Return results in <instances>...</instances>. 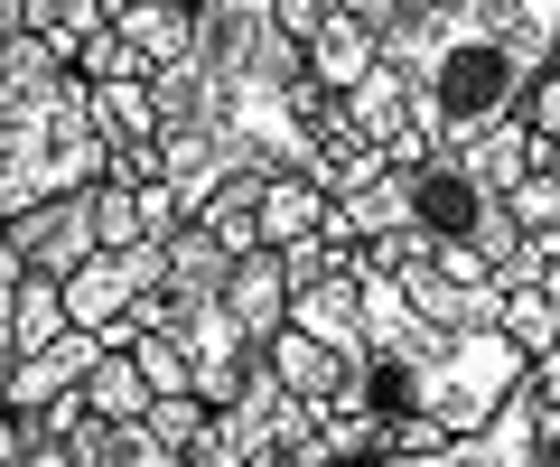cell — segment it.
<instances>
[{
    "instance_id": "44dd1931",
    "label": "cell",
    "mask_w": 560,
    "mask_h": 467,
    "mask_svg": "<svg viewBox=\"0 0 560 467\" xmlns=\"http://www.w3.org/2000/svg\"><path fill=\"white\" fill-rule=\"evenodd\" d=\"M495 337L514 346L523 365H533V355H551V346H560V308L541 300V290H504V318H495Z\"/></svg>"
},
{
    "instance_id": "4fadbf2b",
    "label": "cell",
    "mask_w": 560,
    "mask_h": 467,
    "mask_svg": "<svg viewBox=\"0 0 560 467\" xmlns=\"http://www.w3.org/2000/svg\"><path fill=\"white\" fill-rule=\"evenodd\" d=\"M224 318H234L253 346H271L280 327H290V281H280V253L234 262V281H224Z\"/></svg>"
},
{
    "instance_id": "9a60e30c",
    "label": "cell",
    "mask_w": 560,
    "mask_h": 467,
    "mask_svg": "<svg viewBox=\"0 0 560 467\" xmlns=\"http://www.w3.org/2000/svg\"><path fill=\"white\" fill-rule=\"evenodd\" d=\"M551 160H560V150H551V141H533L523 122H495L477 150H467V168H477V178L495 187V197H514V187H523V178H541Z\"/></svg>"
},
{
    "instance_id": "d6a6232c",
    "label": "cell",
    "mask_w": 560,
    "mask_h": 467,
    "mask_svg": "<svg viewBox=\"0 0 560 467\" xmlns=\"http://www.w3.org/2000/svg\"><path fill=\"white\" fill-rule=\"evenodd\" d=\"M0 467H28V458H0Z\"/></svg>"
},
{
    "instance_id": "1f68e13d",
    "label": "cell",
    "mask_w": 560,
    "mask_h": 467,
    "mask_svg": "<svg viewBox=\"0 0 560 467\" xmlns=\"http://www.w3.org/2000/svg\"><path fill=\"white\" fill-rule=\"evenodd\" d=\"M28 467H75V458H66L57 440H38V448H28Z\"/></svg>"
},
{
    "instance_id": "ffe728a7",
    "label": "cell",
    "mask_w": 560,
    "mask_h": 467,
    "mask_svg": "<svg viewBox=\"0 0 560 467\" xmlns=\"http://www.w3.org/2000/svg\"><path fill=\"white\" fill-rule=\"evenodd\" d=\"M103 28H113L103 0H38V47H47L57 66H75V47H94Z\"/></svg>"
},
{
    "instance_id": "e0dca14e",
    "label": "cell",
    "mask_w": 560,
    "mask_h": 467,
    "mask_svg": "<svg viewBox=\"0 0 560 467\" xmlns=\"http://www.w3.org/2000/svg\"><path fill=\"white\" fill-rule=\"evenodd\" d=\"M94 131H103V150H160V113H150V84H103L94 94Z\"/></svg>"
},
{
    "instance_id": "836d02e7",
    "label": "cell",
    "mask_w": 560,
    "mask_h": 467,
    "mask_svg": "<svg viewBox=\"0 0 560 467\" xmlns=\"http://www.w3.org/2000/svg\"><path fill=\"white\" fill-rule=\"evenodd\" d=\"M271 467H290V458H271Z\"/></svg>"
},
{
    "instance_id": "f546056e",
    "label": "cell",
    "mask_w": 560,
    "mask_h": 467,
    "mask_svg": "<svg viewBox=\"0 0 560 467\" xmlns=\"http://www.w3.org/2000/svg\"><path fill=\"white\" fill-rule=\"evenodd\" d=\"M20 281H28V271L0 253V384H10V365H20V346H10V318H20Z\"/></svg>"
},
{
    "instance_id": "7402d4cb",
    "label": "cell",
    "mask_w": 560,
    "mask_h": 467,
    "mask_svg": "<svg viewBox=\"0 0 560 467\" xmlns=\"http://www.w3.org/2000/svg\"><path fill=\"white\" fill-rule=\"evenodd\" d=\"M66 337V290L57 281H20V318H10V346L20 355H38V346Z\"/></svg>"
},
{
    "instance_id": "5bb4252c",
    "label": "cell",
    "mask_w": 560,
    "mask_h": 467,
    "mask_svg": "<svg viewBox=\"0 0 560 467\" xmlns=\"http://www.w3.org/2000/svg\"><path fill=\"white\" fill-rule=\"evenodd\" d=\"M337 113H346V131H355V141L374 150V160H383V150L401 141V131H411V94H401V75H393L383 57H374V75H364L355 94L337 103Z\"/></svg>"
},
{
    "instance_id": "603a6c76",
    "label": "cell",
    "mask_w": 560,
    "mask_h": 467,
    "mask_svg": "<svg viewBox=\"0 0 560 467\" xmlns=\"http://www.w3.org/2000/svg\"><path fill=\"white\" fill-rule=\"evenodd\" d=\"M140 430H150L160 448H178V458H197L206 430H215V411H206L197 393H178V402H150V411H140Z\"/></svg>"
},
{
    "instance_id": "cb8c5ba5",
    "label": "cell",
    "mask_w": 560,
    "mask_h": 467,
    "mask_svg": "<svg viewBox=\"0 0 560 467\" xmlns=\"http://www.w3.org/2000/svg\"><path fill=\"white\" fill-rule=\"evenodd\" d=\"M66 75H75L84 94H103V84H150V75H140V57L113 38V28H103L94 47H75V66H66Z\"/></svg>"
},
{
    "instance_id": "5b68a950",
    "label": "cell",
    "mask_w": 560,
    "mask_h": 467,
    "mask_svg": "<svg viewBox=\"0 0 560 467\" xmlns=\"http://www.w3.org/2000/svg\"><path fill=\"white\" fill-rule=\"evenodd\" d=\"M168 337H178V355H187V384H197V402H206V411H224V402H234V393L261 374V346L243 337L234 318H224V300H178Z\"/></svg>"
},
{
    "instance_id": "7c38bea8",
    "label": "cell",
    "mask_w": 560,
    "mask_h": 467,
    "mask_svg": "<svg viewBox=\"0 0 560 467\" xmlns=\"http://www.w3.org/2000/svg\"><path fill=\"white\" fill-rule=\"evenodd\" d=\"M113 38L140 57V75H160V66L197 57V10H168V0H131V10H113Z\"/></svg>"
},
{
    "instance_id": "6da1fadb",
    "label": "cell",
    "mask_w": 560,
    "mask_h": 467,
    "mask_svg": "<svg viewBox=\"0 0 560 467\" xmlns=\"http://www.w3.org/2000/svg\"><path fill=\"white\" fill-rule=\"evenodd\" d=\"M374 57L401 75L420 141L467 160L560 57V0H393Z\"/></svg>"
},
{
    "instance_id": "4316f807",
    "label": "cell",
    "mask_w": 560,
    "mask_h": 467,
    "mask_svg": "<svg viewBox=\"0 0 560 467\" xmlns=\"http://www.w3.org/2000/svg\"><path fill=\"white\" fill-rule=\"evenodd\" d=\"M514 122L533 131V141H551V150H560V57L541 66V84H533V94H523V113H514Z\"/></svg>"
},
{
    "instance_id": "3957f363",
    "label": "cell",
    "mask_w": 560,
    "mask_h": 467,
    "mask_svg": "<svg viewBox=\"0 0 560 467\" xmlns=\"http://www.w3.org/2000/svg\"><path fill=\"white\" fill-rule=\"evenodd\" d=\"M401 197H411V234L420 244H448V253H477L486 271H514V215H504V197L495 187L477 178V168L467 160H430V168H411V178H401Z\"/></svg>"
},
{
    "instance_id": "484cf974",
    "label": "cell",
    "mask_w": 560,
    "mask_h": 467,
    "mask_svg": "<svg viewBox=\"0 0 560 467\" xmlns=\"http://www.w3.org/2000/svg\"><path fill=\"white\" fill-rule=\"evenodd\" d=\"M504 215H514V234H560V168L523 178L514 197H504Z\"/></svg>"
},
{
    "instance_id": "ba28073f",
    "label": "cell",
    "mask_w": 560,
    "mask_h": 467,
    "mask_svg": "<svg viewBox=\"0 0 560 467\" xmlns=\"http://www.w3.org/2000/svg\"><path fill=\"white\" fill-rule=\"evenodd\" d=\"M94 365H103V337L66 327L57 346H38V355H20V365H10V384H0V411H10V421H38L47 402L84 393V374H94Z\"/></svg>"
},
{
    "instance_id": "9c48e42d",
    "label": "cell",
    "mask_w": 560,
    "mask_h": 467,
    "mask_svg": "<svg viewBox=\"0 0 560 467\" xmlns=\"http://www.w3.org/2000/svg\"><path fill=\"white\" fill-rule=\"evenodd\" d=\"M261 365H271V384L290 393V402H308V411H364V374H346L318 337H300V327H280V337L261 346Z\"/></svg>"
},
{
    "instance_id": "8fae6325",
    "label": "cell",
    "mask_w": 560,
    "mask_h": 467,
    "mask_svg": "<svg viewBox=\"0 0 560 467\" xmlns=\"http://www.w3.org/2000/svg\"><path fill=\"white\" fill-rule=\"evenodd\" d=\"M308 84H318L327 103H346L364 75H374V38H364V20H355V0H327V28H318V47H308Z\"/></svg>"
},
{
    "instance_id": "f1b7e54d",
    "label": "cell",
    "mask_w": 560,
    "mask_h": 467,
    "mask_svg": "<svg viewBox=\"0 0 560 467\" xmlns=\"http://www.w3.org/2000/svg\"><path fill=\"white\" fill-rule=\"evenodd\" d=\"M271 28L308 57V47H318V28H327V0H271Z\"/></svg>"
},
{
    "instance_id": "d6986e66",
    "label": "cell",
    "mask_w": 560,
    "mask_h": 467,
    "mask_svg": "<svg viewBox=\"0 0 560 467\" xmlns=\"http://www.w3.org/2000/svg\"><path fill=\"white\" fill-rule=\"evenodd\" d=\"M224 281H234V262L187 224L178 244H168V308H178V300H224Z\"/></svg>"
},
{
    "instance_id": "7a4b0ae2",
    "label": "cell",
    "mask_w": 560,
    "mask_h": 467,
    "mask_svg": "<svg viewBox=\"0 0 560 467\" xmlns=\"http://www.w3.org/2000/svg\"><path fill=\"white\" fill-rule=\"evenodd\" d=\"M103 178H113V150L94 131V94L38 38H10L0 47V224L28 206L84 197Z\"/></svg>"
},
{
    "instance_id": "e575fe53",
    "label": "cell",
    "mask_w": 560,
    "mask_h": 467,
    "mask_svg": "<svg viewBox=\"0 0 560 467\" xmlns=\"http://www.w3.org/2000/svg\"><path fill=\"white\" fill-rule=\"evenodd\" d=\"M551 168H560V160H551Z\"/></svg>"
},
{
    "instance_id": "d4e9b609",
    "label": "cell",
    "mask_w": 560,
    "mask_h": 467,
    "mask_svg": "<svg viewBox=\"0 0 560 467\" xmlns=\"http://www.w3.org/2000/svg\"><path fill=\"white\" fill-rule=\"evenodd\" d=\"M131 365H140V384H150V402H178V393H197V384H187V355H178V337H168V327L131 346Z\"/></svg>"
},
{
    "instance_id": "83f0119b",
    "label": "cell",
    "mask_w": 560,
    "mask_h": 467,
    "mask_svg": "<svg viewBox=\"0 0 560 467\" xmlns=\"http://www.w3.org/2000/svg\"><path fill=\"white\" fill-rule=\"evenodd\" d=\"M103 467H197V458H178V448H160V440H150V430H113V458H103Z\"/></svg>"
},
{
    "instance_id": "8992f818",
    "label": "cell",
    "mask_w": 560,
    "mask_h": 467,
    "mask_svg": "<svg viewBox=\"0 0 560 467\" xmlns=\"http://www.w3.org/2000/svg\"><path fill=\"white\" fill-rule=\"evenodd\" d=\"M0 253H10V262L28 271V281H75L84 262H94V187H84V197H57V206H28V215H10L0 224Z\"/></svg>"
},
{
    "instance_id": "52a82bcc",
    "label": "cell",
    "mask_w": 560,
    "mask_h": 467,
    "mask_svg": "<svg viewBox=\"0 0 560 467\" xmlns=\"http://www.w3.org/2000/svg\"><path fill=\"white\" fill-rule=\"evenodd\" d=\"M280 402H290V393H280L271 365H261L253 384L215 411V430H206L197 467H271V458H280Z\"/></svg>"
},
{
    "instance_id": "2e32d148",
    "label": "cell",
    "mask_w": 560,
    "mask_h": 467,
    "mask_svg": "<svg viewBox=\"0 0 560 467\" xmlns=\"http://www.w3.org/2000/svg\"><path fill=\"white\" fill-rule=\"evenodd\" d=\"M253 224H261V253H290V244H308V234L327 224V197L308 178H271L261 206H253Z\"/></svg>"
},
{
    "instance_id": "277c9868",
    "label": "cell",
    "mask_w": 560,
    "mask_h": 467,
    "mask_svg": "<svg viewBox=\"0 0 560 467\" xmlns=\"http://www.w3.org/2000/svg\"><path fill=\"white\" fill-rule=\"evenodd\" d=\"M401 300L420 308V318L440 327V337H486V327L504 318V281L477 262V253H448V244H420L411 262L393 271Z\"/></svg>"
},
{
    "instance_id": "30bf717a",
    "label": "cell",
    "mask_w": 560,
    "mask_h": 467,
    "mask_svg": "<svg viewBox=\"0 0 560 467\" xmlns=\"http://www.w3.org/2000/svg\"><path fill=\"white\" fill-rule=\"evenodd\" d=\"M290 327H300V337H318L346 374H374V355H364V308H355V281L290 290Z\"/></svg>"
},
{
    "instance_id": "ac0fdd59",
    "label": "cell",
    "mask_w": 560,
    "mask_h": 467,
    "mask_svg": "<svg viewBox=\"0 0 560 467\" xmlns=\"http://www.w3.org/2000/svg\"><path fill=\"white\" fill-rule=\"evenodd\" d=\"M75 402L94 411L103 430H131L140 411H150V384H140V365H131V355H103V365L84 374V393H75Z\"/></svg>"
},
{
    "instance_id": "4dcf8cb0",
    "label": "cell",
    "mask_w": 560,
    "mask_h": 467,
    "mask_svg": "<svg viewBox=\"0 0 560 467\" xmlns=\"http://www.w3.org/2000/svg\"><path fill=\"white\" fill-rule=\"evenodd\" d=\"M533 467H560V411L541 402V430H533Z\"/></svg>"
}]
</instances>
